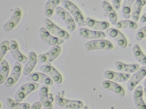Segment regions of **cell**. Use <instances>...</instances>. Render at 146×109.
I'll list each match as a JSON object with an SVG mask.
<instances>
[{
    "label": "cell",
    "mask_w": 146,
    "mask_h": 109,
    "mask_svg": "<svg viewBox=\"0 0 146 109\" xmlns=\"http://www.w3.org/2000/svg\"><path fill=\"white\" fill-rule=\"evenodd\" d=\"M48 87L46 85H44L41 87L39 91V96L40 101L46 109L52 108V105L49 101L48 97Z\"/></svg>",
    "instance_id": "24"
},
{
    "label": "cell",
    "mask_w": 146,
    "mask_h": 109,
    "mask_svg": "<svg viewBox=\"0 0 146 109\" xmlns=\"http://www.w3.org/2000/svg\"><path fill=\"white\" fill-rule=\"evenodd\" d=\"M39 33L41 39L45 43L50 45H58L64 42V40L62 39L51 35L44 28H41Z\"/></svg>",
    "instance_id": "7"
},
{
    "label": "cell",
    "mask_w": 146,
    "mask_h": 109,
    "mask_svg": "<svg viewBox=\"0 0 146 109\" xmlns=\"http://www.w3.org/2000/svg\"><path fill=\"white\" fill-rule=\"evenodd\" d=\"M9 43L8 41H3L0 45V58L1 61L4 56L9 49Z\"/></svg>",
    "instance_id": "32"
},
{
    "label": "cell",
    "mask_w": 146,
    "mask_h": 109,
    "mask_svg": "<svg viewBox=\"0 0 146 109\" xmlns=\"http://www.w3.org/2000/svg\"><path fill=\"white\" fill-rule=\"evenodd\" d=\"M9 67L7 62L3 60L1 64L0 69V84L3 83L7 79L9 72Z\"/></svg>",
    "instance_id": "31"
},
{
    "label": "cell",
    "mask_w": 146,
    "mask_h": 109,
    "mask_svg": "<svg viewBox=\"0 0 146 109\" xmlns=\"http://www.w3.org/2000/svg\"><path fill=\"white\" fill-rule=\"evenodd\" d=\"M21 70V64L17 62H15L11 74L5 82L4 83V86L7 87L12 86L19 79Z\"/></svg>",
    "instance_id": "10"
},
{
    "label": "cell",
    "mask_w": 146,
    "mask_h": 109,
    "mask_svg": "<svg viewBox=\"0 0 146 109\" xmlns=\"http://www.w3.org/2000/svg\"><path fill=\"white\" fill-rule=\"evenodd\" d=\"M79 35L84 38L89 39H102L106 35L103 32L92 31L85 28H80L78 31Z\"/></svg>",
    "instance_id": "14"
},
{
    "label": "cell",
    "mask_w": 146,
    "mask_h": 109,
    "mask_svg": "<svg viewBox=\"0 0 146 109\" xmlns=\"http://www.w3.org/2000/svg\"><path fill=\"white\" fill-rule=\"evenodd\" d=\"M6 103L7 106L11 109H28L30 107V105L27 103H17L9 98L6 99Z\"/></svg>",
    "instance_id": "29"
},
{
    "label": "cell",
    "mask_w": 146,
    "mask_h": 109,
    "mask_svg": "<svg viewBox=\"0 0 146 109\" xmlns=\"http://www.w3.org/2000/svg\"><path fill=\"white\" fill-rule=\"evenodd\" d=\"M28 81L38 82L50 85L53 83V81L48 76L40 72H35L29 75L26 78Z\"/></svg>",
    "instance_id": "13"
},
{
    "label": "cell",
    "mask_w": 146,
    "mask_h": 109,
    "mask_svg": "<svg viewBox=\"0 0 146 109\" xmlns=\"http://www.w3.org/2000/svg\"><path fill=\"white\" fill-rule=\"evenodd\" d=\"M38 84L35 82H31L22 86L18 90L15 97V101L19 102L22 101L26 96L33 90L38 88Z\"/></svg>",
    "instance_id": "4"
},
{
    "label": "cell",
    "mask_w": 146,
    "mask_h": 109,
    "mask_svg": "<svg viewBox=\"0 0 146 109\" xmlns=\"http://www.w3.org/2000/svg\"><path fill=\"white\" fill-rule=\"evenodd\" d=\"M115 25L116 28L118 29L129 28L132 29H136L137 25L135 22L131 20H123L117 22Z\"/></svg>",
    "instance_id": "30"
},
{
    "label": "cell",
    "mask_w": 146,
    "mask_h": 109,
    "mask_svg": "<svg viewBox=\"0 0 146 109\" xmlns=\"http://www.w3.org/2000/svg\"><path fill=\"white\" fill-rule=\"evenodd\" d=\"M143 94V88L141 86L137 87L133 92V101L137 109H146V105L142 99Z\"/></svg>",
    "instance_id": "16"
},
{
    "label": "cell",
    "mask_w": 146,
    "mask_h": 109,
    "mask_svg": "<svg viewBox=\"0 0 146 109\" xmlns=\"http://www.w3.org/2000/svg\"><path fill=\"white\" fill-rule=\"evenodd\" d=\"M106 33L113 38L121 48H126L127 45V40L124 35L117 30L110 28L105 31Z\"/></svg>",
    "instance_id": "9"
},
{
    "label": "cell",
    "mask_w": 146,
    "mask_h": 109,
    "mask_svg": "<svg viewBox=\"0 0 146 109\" xmlns=\"http://www.w3.org/2000/svg\"><path fill=\"white\" fill-rule=\"evenodd\" d=\"M101 6L107 14L109 20L112 25L117 23V17L116 14L113 7L106 1L101 3Z\"/></svg>",
    "instance_id": "20"
},
{
    "label": "cell",
    "mask_w": 146,
    "mask_h": 109,
    "mask_svg": "<svg viewBox=\"0 0 146 109\" xmlns=\"http://www.w3.org/2000/svg\"><path fill=\"white\" fill-rule=\"evenodd\" d=\"M102 84L104 88L114 92L121 97H123L125 96V91L117 83L106 80L103 81Z\"/></svg>",
    "instance_id": "19"
},
{
    "label": "cell",
    "mask_w": 146,
    "mask_h": 109,
    "mask_svg": "<svg viewBox=\"0 0 146 109\" xmlns=\"http://www.w3.org/2000/svg\"><path fill=\"white\" fill-rule=\"evenodd\" d=\"M40 70L42 72L50 76L56 83L59 84L62 82V78L58 72L51 66L44 65L40 67Z\"/></svg>",
    "instance_id": "17"
},
{
    "label": "cell",
    "mask_w": 146,
    "mask_h": 109,
    "mask_svg": "<svg viewBox=\"0 0 146 109\" xmlns=\"http://www.w3.org/2000/svg\"><path fill=\"white\" fill-rule=\"evenodd\" d=\"M56 14L64 22L67 29L70 32L73 31L75 28V24L72 16L63 8L58 7L55 10Z\"/></svg>",
    "instance_id": "2"
},
{
    "label": "cell",
    "mask_w": 146,
    "mask_h": 109,
    "mask_svg": "<svg viewBox=\"0 0 146 109\" xmlns=\"http://www.w3.org/2000/svg\"><path fill=\"white\" fill-rule=\"evenodd\" d=\"M21 12L20 9L16 8L10 20L4 26L3 30L8 32L13 29L19 22L21 18Z\"/></svg>",
    "instance_id": "12"
},
{
    "label": "cell",
    "mask_w": 146,
    "mask_h": 109,
    "mask_svg": "<svg viewBox=\"0 0 146 109\" xmlns=\"http://www.w3.org/2000/svg\"><path fill=\"white\" fill-rule=\"evenodd\" d=\"M60 46H55L47 53L38 56V60L40 62L43 63L52 62L58 56L60 53Z\"/></svg>",
    "instance_id": "11"
},
{
    "label": "cell",
    "mask_w": 146,
    "mask_h": 109,
    "mask_svg": "<svg viewBox=\"0 0 146 109\" xmlns=\"http://www.w3.org/2000/svg\"><path fill=\"white\" fill-rule=\"evenodd\" d=\"M103 1H108V0H102Z\"/></svg>",
    "instance_id": "38"
},
{
    "label": "cell",
    "mask_w": 146,
    "mask_h": 109,
    "mask_svg": "<svg viewBox=\"0 0 146 109\" xmlns=\"http://www.w3.org/2000/svg\"><path fill=\"white\" fill-rule=\"evenodd\" d=\"M121 0H111L112 7L115 11H117L119 9Z\"/></svg>",
    "instance_id": "34"
},
{
    "label": "cell",
    "mask_w": 146,
    "mask_h": 109,
    "mask_svg": "<svg viewBox=\"0 0 146 109\" xmlns=\"http://www.w3.org/2000/svg\"><path fill=\"white\" fill-rule=\"evenodd\" d=\"M61 5L62 7L72 14L78 26L81 27L86 25L83 16L75 4L68 0H64L62 1Z\"/></svg>",
    "instance_id": "1"
},
{
    "label": "cell",
    "mask_w": 146,
    "mask_h": 109,
    "mask_svg": "<svg viewBox=\"0 0 146 109\" xmlns=\"http://www.w3.org/2000/svg\"><path fill=\"white\" fill-rule=\"evenodd\" d=\"M63 0H48L46 3L44 9V13L47 17L52 15L54 9Z\"/></svg>",
    "instance_id": "26"
},
{
    "label": "cell",
    "mask_w": 146,
    "mask_h": 109,
    "mask_svg": "<svg viewBox=\"0 0 146 109\" xmlns=\"http://www.w3.org/2000/svg\"><path fill=\"white\" fill-rule=\"evenodd\" d=\"M56 103L60 106L65 108L78 109L83 106L82 102L78 100H70L64 99L58 95L55 98Z\"/></svg>",
    "instance_id": "8"
},
{
    "label": "cell",
    "mask_w": 146,
    "mask_h": 109,
    "mask_svg": "<svg viewBox=\"0 0 146 109\" xmlns=\"http://www.w3.org/2000/svg\"><path fill=\"white\" fill-rule=\"evenodd\" d=\"M9 49L13 57L15 60L23 63L27 61V58L19 52L15 41L13 40L10 41Z\"/></svg>",
    "instance_id": "18"
},
{
    "label": "cell",
    "mask_w": 146,
    "mask_h": 109,
    "mask_svg": "<svg viewBox=\"0 0 146 109\" xmlns=\"http://www.w3.org/2000/svg\"><path fill=\"white\" fill-rule=\"evenodd\" d=\"M113 46L110 41L105 39H100L91 41L85 45V48L88 51L96 49L110 50Z\"/></svg>",
    "instance_id": "3"
},
{
    "label": "cell",
    "mask_w": 146,
    "mask_h": 109,
    "mask_svg": "<svg viewBox=\"0 0 146 109\" xmlns=\"http://www.w3.org/2000/svg\"><path fill=\"white\" fill-rule=\"evenodd\" d=\"M86 23L90 28L97 30H104L107 29L109 27V23L106 21H97L89 18L86 20Z\"/></svg>",
    "instance_id": "21"
},
{
    "label": "cell",
    "mask_w": 146,
    "mask_h": 109,
    "mask_svg": "<svg viewBox=\"0 0 146 109\" xmlns=\"http://www.w3.org/2000/svg\"><path fill=\"white\" fill-rule=\"evenodd\" d=\"M105 77L117 82H123L127 81L131 75L128 73H117L110 71H106L104 74Z\"/></svg>",
    "instance_id": "15"
},
{
    "label": "cell",
    "mask_w": 146,
    "mask_h": 109,
    "mask_svg": "<svg viewBox=\"0 0 146 109\" xmlns=\"http://www.w3.org/2000/svg\"><path fill=\"white\" fill-rule=\"evenodd\" d=\"M146 76V66L140 68L130 77L127 83L128 90L131 91L137 84Z\"/></svg>",
    "instance_id": "6"
},
{
    "label": "cell",
    "mask_w": 146,
    "mask_h": 109,
    "mask_svg": "<svg viewBox=\"0 0 146 109\" xmlns=\"http://www.w3.org/2000/svg\"><path fill=\"white\" fill-rule=\"evenodd\" d=\"M146 3V0H135L133 4L131 14L132 19L135 22L139 18L140 13L143 7Z\"/></svg>",
    "instance_id": "22"
},
{
    "label": "cell",
    "mask_w": 146,
    "mask_h": 109,
    "mask_svg": "<svg viewBox=\"0 0 146 109\" xmlns=\"http://www.w3.org/2000/svg\"><path fill=\"white\" fill-rule=\"evenodd\" d=\"M143 89L144 96L146 99V77L143 83Z\"/></svg>",
    "instance_id": "37"
},
{
    "label": "cell",
    "mask_w": 146,
    "mask_h": 109,
    "mask_svg": "<svg viewBox=\"0 0 146 109\" xmlns=\"http://www.w3.org/2000/svg\"><path fill=\"white\" fill-rule=\"evenodd\" d=\"M135 0H124L123 4L121 13L123 17L125 19L130 18L131 8Z\"/></svg>",
    "instance_id": "28"
},
{
    "label": "cell",
    "mask_w": 146,
    "mask_h": 109,
    "mask_svg": "<svg viewBox=\"0 0 146 109\" xmlns=\"http://www.w3.org/2000/svg\"><path fill=\"white\" fill-rule=\"evenodd\" d=\"M42 106L41 102L39 101L35 102L31 106V109H40Z\"/></svg>",
    "instance_id": "35"
},
{
    "label": "cell",
    "mask_w": 146,
    "mask_h": 109,
    "mask_svg": "<svg viewBox=\"0 0 146 109\" xmlns=\"http://www.w3.org/2000/svg\"><path fill=\"white\" fill-rule=\"evenodd\" d=\"M139 21L142 23H146V13L143 14L141 17Z\"/></svg>",
    "instance_id": "36"
},
{
    "label": "cell",
    "mask_w": 146,
    "mask_h": 109,
    "mask_svg": "<svg viewBox=\"0 0 146 109\" xmlns=\"http://www.w3.org/2000/svg\"><path fill=\"white\" fill-rule=\"evenodd\" d=\"M44 24L47 30L55 36L65 39L69 38L70 36L68 33L58 27L49 19H45Z\"/></svg>",
    "instance_id": "5"
},
{
    "label": "cell",
    "mask_w": 146,
    "mask_h": 109,
    "mask_svg": "<svg viewBox=\"0 0 146 109\" xmlns=\"http://www.w3.org/2000/svg\"><path fill=\"white\" fill-rule=\"evenodd\" d=\"M115 66L119 71L126 73H134L139 67V65L137 64H127L120 62H116Z\"/></svg>",
    "instance_id": "23"
},
{
    "label": "cell",
    "mask_w": 146,
    "mask_h": 109,
    "mask_svg": "<svg viewBox=\"0 0 146 109\" xmlns=\"http://www.w3.org/2000/svg\"><path fill=\"white\" fill-rule=\"evenodd\" d=\"M132 51L135 59L141 64L146 66V56L142 53L138 45L136 44L134 46Z\"/></svg>",
    "instance_id": "27"
},
{
    "label": "cell",
    "mask_w": 146,
    "mask_h": 109,
    "mask_svg": "<svg viewBox=\"0 0 146 109\" xmlns=\"http://www.w3.org/2000/svg\"><path fill=\"white\" fill-rule=\"evenodd\" d=\"M146 36V26L139 30L136 33L135 39L137 41H139Z\"/></svg>",
    "instance_id": "33"
},
{
    "label": "cell",
    "mask_w": 146,
    "mask_h": 109,
    "mask_svg": "<svg viewBox=\"0 0 146 109\" xmlns=\"http://www.w3.org/2000/svg\"><path fill=\"white\" fill-rule=\"evenodd\" d=\"M36 54L33 52H30L28 55V60L25 65L23 71V74L27 76L30 74L34 68L36 62Z\"/></svg>",
    "instance_id": "25"
}]
</instances>
